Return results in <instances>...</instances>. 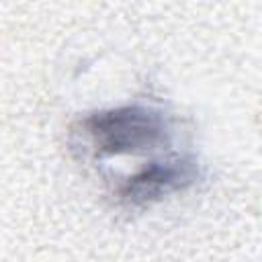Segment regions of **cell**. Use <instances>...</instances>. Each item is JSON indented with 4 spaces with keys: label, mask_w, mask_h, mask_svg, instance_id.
<instances>
[{
    "label": "cell",
    "mask_w": 262,
    "mask_h": 262,
    "mask_svg": "<svg viewBox=\"0 0 262 262\" xmlns=\"http://www.w3.org/2000/svg\"><path fill=\"white\" fill-rule=\"evenodd\" d=\"M201 176V168L194 156H174L168 160L149 162L143 170L129 176L121 188L119 196L131 207H145L170 192L184 190L192 186Z\"/></svg>",
    "instance_id": "2"
},
{
    "label": "cell",
    "mask_w": 262,
    "mask_h": 262,
    "mask_svg": "<svg viewBox=\"0 0 262 262\" xmlns=\"http://www.w3.org/2000/svg\"><path fill=\"white\" fill-rule=\"evenodd\" d=\"M80 125L98 156L145 154L170 141L164 113L141 104L98 111L82 119Z\"/></svg>",
    "instance_id": "1"
}]
</instances>
